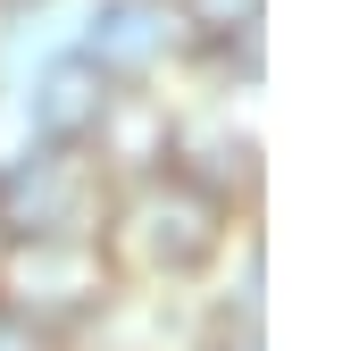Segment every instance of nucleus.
<instances>
[{
	"label": "nucleus",
	"instance_id": "obj_1",
	"mask_svg": "<svg viewBox=\"0 0 359 351\" xmlns=\"http://www.w3.org/2000/svg\"><path fill=\"white\" fill-rule=\"evenodd\" d=\"M168 42H176L168 0H109V17H100V51H109L117 67H142V59H159Z\"/></svg>",
	"mask_w": 359,
	"mask_h": 351
},
{
	"label": "nucleus",
	"instance_id": "obj_2",
	"mask_svg": "<svg viewBox=\"0 0 359 351\" xmlns=\"http://www.w3.org/2000/svg\"><path fill=\"white\" fill-rule=\"evenodd\" d=\"M192 8H201V17H209V25H217V34H226V25H243V17H251V0H192Z\"/></svg>",
	"mask_w": 359,
	"mask_h": 351
}]
</instances>
